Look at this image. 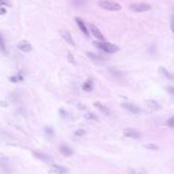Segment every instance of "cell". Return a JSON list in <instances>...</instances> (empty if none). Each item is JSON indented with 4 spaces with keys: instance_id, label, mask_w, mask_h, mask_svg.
<instances>
[{
    "instance_id": "cell-13",
    "label": "cell",
    "mask_w": 174,
    "mask_h": 174,
    "mask_svg": "<svg viewBox=\"0 0 174 174\" xmlns=\"http://www.w3.org/2000/svg\"><path fill=\"white\" fill-rule=\"evenodd\" d=\"M33 154L35 157H37L38 159L40 160H43V161H49L50 160V157L48 155L44 154V153H41V152H35V151H33Z\"/></svg>"
},
{
    "instance_id": "cell-14",
    "label": "cell",
    "mask_w": 174,
    "mask_h": 174,
    "mask_svg": "<svg viewBox=\"0 0 174 174\" xmlns=\"http://www.w3.org/2000/svg\"><path fill=\"white\" fill-rule=\"evenodd\" d=\"M59 151H60V152L65 156H71L73 154L71 149L68 148V147H66V146H61L60 148H59Z\"/></svg>"
},
{
    "instance_id": "cell-19",
    "label": "cell",
    "mask_w": 174,
    "mask_h": 174,
    "mask_svg": "<svg viewBox=\"0 0 174 174\" xmlns=\"http://www.w3.org/2000/svg\"><path fill=\"white\" fill-rule=\"evenodd\" d=\"M160 70H161V71L162 72H163V74L165 75V77H168V79H172V74H171V73L170 72H169L168 71V70H166V69H165V68L164 67H160Z\"/></svg>"
},
{
    "instance_id": "cell-29",
    "label": "cell",
    "mask_w": 174,
    "mask_h": 174,
    "mask_svg": "<svg viewBox=\"0 0 174 174\" xmlns=\"http://www.w3.org/2000/svg\"><path fill=\"white\" fill-rule=\"evenodd\" d=\"M79 108L82 110H86V106H82V105H79Z\"/></svg>"
},
{
    "instance_id": "cell-2",
    "label": "cell",
    "mask_w": 174,
    "mask_h": 174,
    "mask_svg": "<svg viewBox=\"0 0 174 174\" xmlns=\"http://www.w3.org/2000/svg\"><path fill=\"white\" fill-rule=\"evenodd\" d=\"M99 5L101 6V8L109 11H118L121 9L120 4L112 1V0H100Z\"/></svg>"
},
{
    "instance_id": "cell-11",
    "label": "cell",
    "mask_w": 174,
    "mask_h": 174,
    "mask_svg": "<svg viewBox=\"0 0 174 174\" xmlns=\"http://www.w3.org/2000/svg\"><path fill=\"white\" fill-rule=\"evenodd\" d=\"M95 107H97L98 109L100 110L101 112H102V113H104L105 115H109L110 114V110L107 108L106 106H105V105H103V104H101L100 102H95Z\"/></svg>"
},
{
    "instance_id": "cell-22",
    "label": "cell",
    "mask_w": 174,
    "mask_h": 174,
    "mask_svg": "<svg viewBox=\"0 0 174 174\" xmlns=\"http://www.w3.org/2000/svg\"><path fill=\"white\" fill-rule=\"evenodd\" d=\"M84 3H86L84 0H73V4L77 6H82V5H84Z\"/></svg>"
},
{
    "instance_id": "cell-28",
    "label": "cell",
    "mask_w": 174,
    "mask_h": 174,
    "mask_svg": "<svg viewBox=\"0 0 174 174\" xmlns=\"http://www.w3.org/2000/svg\"><path fill=\"white\" fill-rule=\"evenodd\" d=\"M46 131H47V132H49L50 134H53V129H50L49 127H46Z\"/></svg>"
},
{
    "instance_id": "cell-10",
    "label": "cell",
    "mask_w": 174,
    "mask_h": 174,
    "mask_svg": "<svg viewBox=\"0 0 174 174\" xmlns=\"http://www.w3.org/2000/svg\"><path fill=\"white\" fill-rule=\"evenodd\" d=\"M74 19H75V22H77V26H79V30H81L82 33H84V35L88 37L89 36V32H88V29H87V27L84 26V22H82L81 18H79V17H75Z\"/></svg>"
},
{
    "instance_id": "cell-24",
    "label": "cell",
    "mask_w": 174,
    "mask_h": 174,
    "mask_svg": "<svg viewBox=\"0 0 174 174\" xmlns=\"http://www.w3.org/2000/svg\"><path fill=\"white\" fill-rule=\"evenodd\" d=\"M22 79V77H19V75H17V77H10V81L13 82H19Z\"/></svg>"
},
{
    "instance_id": "cell-15",
    "label": "cell",
    "mask_w": 174,
    "mask_h": 174,
    "mask_svg": "<svg viewBox=\"0 0 174 174\" xmlns=\"http://www.w3.org/2000/svg\"><path fill=\"white\" fill-rule=\"evenodd\" d=\"M82 89L87 92H91L93 90V82H92L91 79H88V82H86L82 84Z\"/></svg>"
},
{
    "instance_id": "cell-25",
    "label": "cell",
    "mask_w": 174,
    "mask_h": 174,
    "mask_svg": "<svg viewBox=\"0 0 174 174\" xmlns=\"http://www.w3.org/2000/svg\"><path fill=\"white\" fill-rule=\"evenodd\" d=\"M88 55L91 56L92 59H98V60H101V59H102V57L98 56V55H96V54H93V53H88Z\"/></svg>"
},
{
    "instance_id": "cell-3",
    "label": "cell",
    "mask_w": 174,
    "mask_h": 174,
    "mask_svg": "<svg viewBox=\"0 0 174 174\" xmlns=\"http://www.w3.org/2000/svg\"><path fill=\"white\" fill-rule=\"evenodd\" d=\"M130 8L134 11H136V12H144V11L151 10L152 6L147 3H132L130 4Z\"/></svg>"
},
{
    "instance_id": "cell-23",
    "label": "cell",
    "mask_w": 174,
    "mask_h": 174,
    "mask_svg": "<svg viewBox=\"0 0 174 174\" xmlns=\"http://www.w3.org/2000/svg\"><path fill=\"white\" fill-rule=\"evenodd\" d=\"M166 124L168 125L169 127L173 128V127H174V118H173V117H170V118H169V120L166 121Z\"/></svg>"
},
{
    "instance_id": "cell-27",
    "label": "cell",
    "mask_w": 174,
    "mask_h": 174,
    "mask_svg": "<svg viewBox=\"0 0 174 174\" xmlns=\"http://www.w3.org/2000/svg\"><path fill=\"white\" fill-rule=\"evenodd\" d=\"M6 13V9L5 8H0V15L1 14H5Z\"/></svg>"
},
{
    "instance_id": "cell-1",
    "label": "cell",
    "mask_w": 174,
    "mask_h": 174,
    "mask_svg": "<svg viewBox=\"0 0 174 174\" xmlns=\"http://www.w3.org/2000/svg\"><path fill=\"white\" fill-rule=\"evenodd\" d=\"M94 45L97 48H99L102 51L106 52V53H115L119 50L118 46L112 44V43L105 42V41H99V42H95Z\"/></svg>"
},
{
    "instance_id": "cell-8",
    "label": "cell",
    "mask_w": 174,
    "mask_h": 174,
    "mask_svg": "<svg viewBox=\"0 0 174 174\" xmlns=\"http://www.w3.org/2000/svg\"><path fill=\"white\" fill-rule=\"evenodd\" d=\"M51 171L54 173H57V174H66L68 172V170L64 166H60V165H56V164L52 165Z\"/></svg>"
},
{
    "instance_id": "cell-16",
    "label": "cell",
    "mask_w": 174,
    "mask_h": 174,
    "mask_svg": "<svg viewBox=\"0 0 174 174\" xmlns=\"http://www.w3.org/2000/svg\"><path fill=\"white\" fill-rule=\"evenodd\" d=\"M0 51H1L3 54H7V51H6L5 43H4L3 38L1 37V35H0Z\"/></svg>"
},
{
    "instance_id": "cell-4",
    "label": "cell",
    "mask_w": 174,
    "mask_h": 174,
    "mask_svg": "<svg viewBox=\"0 0 174 174\" xmlns=\"http://www.w3.org/2000/svg\"><path fill=\"white\" fill-rule=\"evenodd\" d=\"M90 30H91V33L93 34V36H95L96 38L98 39V40L100 41H106V39H105L104 35H103L102 33H101V31L99 29H98L97 27L95 26V25H90Z\"/></svg>"
},
{
    "instance_id": "cell-9",
    "label": "cell",
    "mask_w": 174,
    "mask_h": 174,
    "mask_svg": "<svg viewBox=\"0 0 174 174\" xmlns=\"http://www.w3.org/2000/svg\"><path fill=\"white\" fill-rule=\"evenodd\" d=\"M60 34H61L62 38L66 41V42L69 43L70 45L74 46V42H73V38H72L71 34H70L69 32H68V31H60Z\"/></svg>"
},
{
    "instance_id": "cell-20",
    "label": "cell",
    "mask_w": 174,
    "mask_h": 174,
    "mask_svg": "<svg viewBox=\"0 0 174 174\" xmlns=\"http://www.w3.org/2000/svg\"><path fill=\"white\" fill-rule=\"evenodd\" d=\"M84 134H86V131L84 129H77L74 131V136H84Z\"/></svg>"
},
{
    "instance_id": "cell-21",
    "label": "cell",
    "mask_w": 174,
    "mask_h": 174,
    "mask_svg": "<svg viewBox=\"0 0 174 174\" xmlns=\"http://www.w3.org/2000/svg\"><path fill=\"white\" fill-rule=\"evenodd\" d=\"M67 59H68V61H69L70 63H72V64L75 63L74 58H73V55H72L71 52H69V51H68V53H67Z\"/></svg>"
},
{
    "instance_id": "cell-18",
    "label": "cell",
    "mask_w": 174,
    "mask_h": 174,
    "mask_svg": "<svg viewBox=\"0 0 174 174\" xmlns=\"http://www.w3.org/2000/svg\"><path fill=\"white\" fill-rule=\"evenodd\" d=\"M144 147H145L146 149H148V150H150V151H156V150H158V149H159V147H158L157 145H155V144H153V143L146 144Z\"/></svg>"
},
{
    "instance_id": "cell-12",
    "label": "cell",
    "mask_w": 174,
    "mask_h": 174,
    "mask_svg": "<svg viewBox=\"0 0 174 174\" xmlns=\"http://www.w3.org/2000/svg\"><path fill=\"white\" fill-rule=\"evenodd\" d=\"M146 104H147V106H148L149 108L152 109V110H158V109H160L159 103L156 102V101H154V100H147L146 101Z\"/></svg>"
},
{
    "instance_id": "cell-5",
    "label": "cell",
    "mask_w": 174,
    "mask_h": 174,
    "mask_svg": "<svg viewBox=\"0 0 174 174\" xmlns=\"http://www.w3.org/2000/svg\"><path fill=\"white\" fill-rule=\"evenodd\" d=\"M123 134H124L125 136H127V137H130V139H139V137H141V136H142V134H139L137 130L129 129V128H127V129H124V131H123Z\"/></svg>"
},
{
    "instance_id": "cell-7",
    "label": "cell",
    "mask_w": 174,
    "mask_h": 174,
    "mask_svg": "<svg viewBox=\"0 0 174 174\" xmlns=\"http://www.w3.org/2000/svg\"><path fill=\"white\" fill-rule=\"evenodd\" d=\"M17 48L22 52H31L33 50V47L30 43L26 42V41H22L17 44Z\"/></svg>"
},
{
    "instance_id": "cell-6",
    "label": "cell",
    "mask_w": 174,
    "mask_h": 174,
    "mask_svg": "<svg viewBox=\"0 0 174 174\" xmlns=\"http://www.w3.org/2000/svg\"><path fill=\"white\" fill-rule=\"evenodd\" d=\"M121 106H122L123 108L126 109L127 111H129L130 113L136 114V113H139V112H141V109H139L137 106H136V105H134V104H129V103H123V104H121Z\"/></svg>"
},
{
    "instance_id": "cell-17",
    "label": "cell",
    "mask_w": 174,
    "mask_h": 174,
    "mask_svg": "<svg viewBox=\"0 0 174 174\" xmlns=\"http://www.w3.org/2000/svg\"><path fill=\"white\" fill-rule=\"evenodd\" d=\"M84 118L89 119V120H96L98 121V117L95 115V114L91 113V112H87L86 114H84Z\"/></svg>"
},
{
    "instance_id": "cell-26",
    "label": "cell",
    "mask_w": 174,
    "mask_h": 174,
    "mask_svg": "<svg viewBox=\"0 0 174 174\" xmlns=\"http://www.w3.org/2000/svg\"><path fill=\"white\" fill-rule=\"evenodd\" d=\"M0 4H6V5H8L9 2L8 0H0Z\"/></svg>"
}]
</instances>
